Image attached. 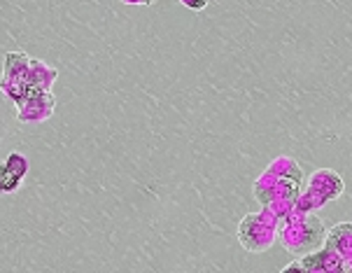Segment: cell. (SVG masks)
Wrapping results in <instances>:
<instances>
[{
	"label": "cell",
	"instance_id": "6da1fadb",
	"mask_svg": "<svg viewBox=\"0 0 352 273\" xmlns=\"http://www.w3.org/2000/svg\"><path fill=\"white\" fill-rule=\"evenodd\" d=\"M19 182H21V175H12L8 164L0 166V189H3V192H12V189H16Z\"/></svg>",
	"mask_w": 352,
	"mask_h": 273
}]
</instances>
